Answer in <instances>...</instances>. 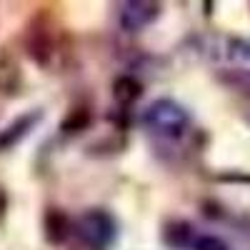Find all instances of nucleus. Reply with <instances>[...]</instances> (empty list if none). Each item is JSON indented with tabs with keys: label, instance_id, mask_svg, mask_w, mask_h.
<instances>
[{
	"label": "nucleus",
	"instance_id": "1",
	"mask_svg": "<svg viewBox=\"0 0 250 250\" xmlns=\"http://www.w3.org/2000/svg\"><path fill=\"white\" fill-rule=\"evenodd\" d=\"M143 125L153 135L165 140H178L190 128V115L173 98H158L143 110Z\"/></svg>",
	"mask_w": 250,
	"mask_h": 250
},
{
	"label": "nucleus",
	"instance_id": "2",
	"mask_svg": "<svg viewBox=\"0 0 250 250\" xmlns=\"http://www.w3.org/2000/svg\"><path fill=\"white\" fill-rule=\"evenodd\" d=\"M78 233H80L83 243L90 245L93 250H105L115 240V220L110 213L100 210V208H93V210H88L80 218Z\"/></svg>",
	"mask_w": 250,
	"mask_h": 250
},
{
	"label": "nucleus",
	"instance_id": "3",
	"mask_svg": "<svg viewBox=\"0 0 250 250\" xmlns=\"http://www.w3.org/2000/svg\"><path fill=\"white\" fill-rule=\"evenodd\" d=\"M25 50L28 55L38 62L40 68H48L53 62V55L58 53V40H55V33L50 28V23L45 18H35L33 23L28 25L25 30Z\"/></svg>",
	"mask_w": 250,
	"mask_h": 250
},
{
	"label": "nucleus",
	"instance_id": "4",
	"mask_svg": "<svg viewBox=\"0 0 250 250\" xmlns=\"http://www.w3.org/2000/svg\"><path fill=\"white\" fill-rule=\"evenodd\" d=\"M160 15V5L158 3H145V0H133L125 3L120 10V28L128 33H138L143 28H148L150 23H155Z\"/></svg>",
	"mask_w": 250,
	"mask_h": 250
},
{
	"label": "nucleus",
	"instance_id": "5",
	"mask_svg": "<svg viewBox=\"0 0 250 250\" xmlns=\"http://www.w3.org/2000/svg\"><path fill=\"white\" fill-rule=\"evenodd\" d=\"M40 118H43V113H40V110H33V113H25V115L15 118L10 125H5V128L0 130V153H5V150L15 148V145L40 123Z\"/></svg>",
	"mask_w": 250,
	"mask_h": 250
},
{
	"label": "nucleus",
	"instance_id": "6",
	"mask_svg": "<svg viewBox=\"0 0 250 250\" xmlns=\"http://www.w3.org/2000/svg\"><path fill=\"white\" fill-rule=\"evenodd\" d=\"M198 238H200V235L195 233V228L188 223V220H173V223L165 225V230H163V243L170 245L173 250L195 248Z\"/></svg>",
	"mask_w": 250,
	"mask_h": 250
},
{
	"label": "nucleus",
	"instance_id": "7",
	"mask_svg": "<svg viewBox=\"0 0 250 250\" xmlns=\"http://www.w3.org/2000/svg\"><path fill=\"white\" fill-rule=\"evenodd\" d=\"M20 83H23V75H20L18 60L8 53V48H3L0 50V93L15 95L20 90Z\"/></svg>",
	"mask_w": 250,
	"mask_h": 250
},
{
	"label": "nucleus",
	"instance_id": "8",
	"mask_svg": "<svg viewBox=\"0 0 250 250\" xmlns=\"http://www.w3.org/2000/svg\"><path fill=\"white\" fill-rule=\"evenodd\" d=\"M43 228H45V238H48V243L60 245V243H65L68 235H70V218L62 213L60 208H50V210L45 213Z\"/></svg>",
	"mask_w": 250,
	"mask_h": 250
},
{
	"label": "nucleus",
	"instance_id": "9",
	"mask_svg": "<svg viewBox=\"0 0 250 250\" xmlns=\"http://www.w3.org/2000/svg\"><path fill=\"white\" fill-rule=\"evenodd\" d=\"M140 95H143V85H140L138 78L118 75L113 80V98H115V103H120V105H130V103H135Z\"/></svg>",
	"mask_w": 250,
	"mask_h": 250
},
{
	"label": "nucleus",
	"instance_id": "10",
	"mask_svg": "<svg viewBox=\"0 0 250 250\" xmlns=\"http://www.w3.org/2000/svg\"><path fill=\"white\" fill-rule=\"evenodd\" d=\"M90 123H93V113H90V108L78 105V108H73L65 118H62L60 130L65 133V135H78V133H83V130H88V128H90Z\"/></svg>",
	"mask_w": 250,
	"mask_h": 250
},
{
	"label": "nucleus",
	"instance_id": "11",
	"mask_svg": "<svg viewBox=\"0 0 250 250\" xmlns=\"http://www.w3.org/2000/svg\"><path fill=\"white\" fill-rule=\"evenodd\" d=\"M220 80L228 88H235V90L250 95V70H225V73H220Z\"/></svg>",
	"mask_w": 250,
	"mask_h": 250
},
{
	"label": "nucleus",
	"instance_id": "12",
	"mask_svg": "<svg viewBox=\"0 0 250 250\" xmlns=\"http://www.w3.org/2000/svg\"><path fill=\"white\" fill-rule=\"evenodd\" d=\"M230 60H243V62H250V40L245 38H230L228 40V53H225Z\"/></svg>",
	"mask_w": 250,
	"mask_h": 250
},
{
	"label": "nucleus",
	"instance_id": "13",
	"mask_svg": "<svg viewBox=\"0 0 250 250\" xmlns=\"http://www.w3.org/2000/svg\"><path fill=\"white\" fill-rule=\"evenodd\" d=\"M193 250H228V243L218 235H200Z\"/></svg>",
	"mask_w": 250,
	"mask_h": 250
},
{
	"label": "nucleus",
	"instance_id": "14",
	"mask_svg": "<svg viewBox=\"0 0 250 250\" xmlns=\"http://www.w3.org/2000/svg\"><path fill=\"white\" fill-rule=\"evenodd\" d=\"M245 118H248V123H250V113H248V115H245Z\"/></svg>",
	"mask_w": 250,
	"mask_h": 250
}]
</instances>
